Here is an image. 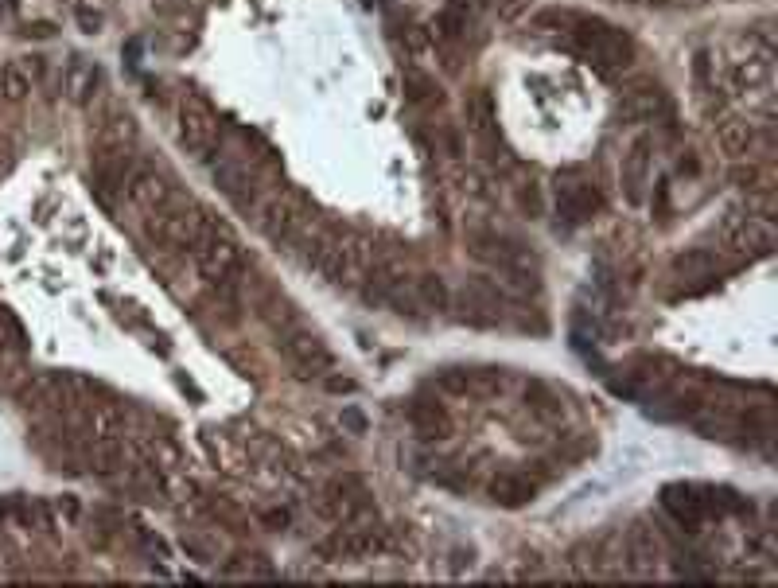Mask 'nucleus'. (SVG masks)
Wrapping results in <instances>:
<instances>
[{
	"mask_svg": "<svg viewBox=\"0 0 778 588\" xmlns=\"http://www.w3.org/2000/svg\"><path fill=\"white\" fill-rule=\"evenodd\" d=\"M214 230H222V226L203 207L179 203V199H172L168 207H160L144 219V238L156 250H195L203 238H211Z\"/></svg>",
	"mask_w": 778,
	"mask_h": 588,
	"instance_id": "obj_1",
	"label": "nucleus"
},
{
	"mask_svg": "<svg viewBox=\"0 0 778 588\" xmlns=\"http://www.w3.org/2000/svg\"><path fill=\"white\" fill-rule=\"evenodd\" d=\"M191 254H195L199 273L211 281L218 293L234 296V285H238L242 273H246V254L238 250V242H234L226 230H214L211 238H203Z\"/></svg>",
	"mask_w": 778,
	"mask_h": 588,
	"instance_id": "obj_2",
	"label": "nucleus"
},
{
	"mask_svg": "<svg viewBox=\"0 0 778 588\" xmlns=\"http://www.w3.org/2000/svg\"><path fill=\"white\" fill-rule=\"evenodd\" d=\"M572 43H576V51H580L584 59H592L603 74L611 71V67H627L631 55H635L627 32H619V28L603 24V20H572Z\"/></svg>",
	"mask_w": 778,
	"mask_h": 588,
	"instance_id": "obj_3",
	"label": "nucleus"
},
{
	"mask_svg": "<svg viewBox=\"0 0 778 588\" xmlns=\"http://www.w3.org/2000/svg\"><path fill=\"white\" fill-rule=\"evenodd\" d=\"M179 141L195 156H211L214 152V145H218V117L211 113L207 102L183 98V106H179Z\"/></svg>",
	"mask_w": 778,
	"mask_h": 588,
	"instance_id": "obj_4",
	"label": "nucleus"
},
{
	"mask_svg": "<svg viewBox=\"0 0 778 588\" xmlns=\"http://www.w3.org/2000/svg\"><path fill=\"white\" fill-rule=\"evenodd\" d=\"M308 226V207L300 195H273L265 207H261V234L269 242H292L296 230Z\"/></svg>",
	"mask_w": 778,
	"mask_h": 588,
	"instance_id": "obj_5",
	"label": "nucleus"
},
{
	"mask_svg": "<svg viewBox=\"0 0 778 588\" xmlns=\"http://www.w3.org/2000/svg\"><path fill=\"white\" fill-rule=\"evenodd\" d=\"M603 207V195L596 184L580 180V176H561L557 180V215L565 219V226H580L588 222Z\"/></svg>",
	"mask_w": 778,
	"mask_h": 588,
	"instance_id": "obj_6",
	"label": "nucleus"
},
{
	"mask_svg": "<svg viewBox=\"0 0 778 588\" xmlns=\"http://www.w3.org/2000/svg\"><path fill=\"white\" fill-rule=\"evenodd\" d=\"M211 176L214 184L222 187V195L238 207V211H249L253 207V195H257V172L249 168L246 160L238 156H222L211 164Z\"/></svg>",
	"mask_w": 778,
	"mask_h": 588,
	"instance_id": "obj_7",
	"label": "nucleus"
},
{
	"mask_svg": "<svg viewBox=\"0 0 778 588\" xmlns=\"http://www.w3.org/2000/svg\"><path fill=\"white\" fill-rule=\"evenodd\" d=\"M281 351H284V359H288L296 370H304V374H323V370H331V363H335L331 351H327V343L304 328L284 331Z\"/></svg>",
	"mask_w": 778,
	"mask_h": 588,
	"instance_id": "obj_8",
	"label": "nucleus"
},
{
	"mask_svg": "<svg viewBox=\"0 0 778 588\" xmlns=\"http://www.w3.org/2000/svg\"><path fill=\"white\" fill-rule=\"evenodd\" d=\"M125 195H129V203H133L137 211H144V215H152V211H160V207H168V203L176 199L172 180H168L164 172H156V168H141V164H137L133 180L125 184Z\"/></svg>",
	"mask_w": 778,
	"mask_h": 588,
	"instance_id": "obj_9",
	"label": "nucleus"
},
{
	"mask_svg": "<svg viewBox=\"0 0 778 588\" xmlns=\"http://www.w3.org/2000/svg\"><path fill=\"white\" fill-rule=\"evenodd\" d=\"M137 172V156L129 152L125 145H113V152L98 156V168H94V184H98V195L102 199H113L117 191H125V184L133 180Z\"/></svg>",
	"mask_w": 778,
	"mask_h": 588,
	"instance_id": "obj_10",
	"label": "nucleus"
},
{
	"mask_svg": "<svg viewBox=\"0 0 778 588\" xmlns=\"http://www.w3.org/2000/svg\"><path fill=\"white\" fill-rule=\"evenodd\" d=\"M323 515L335 518V522H354V518L366 515V491L358 479H335L327 487V503H323Z\"/></svg>",
	"mask_w": 778,
	"mask_h": 588,
	"instance_id": "obj_11",
	"label": "nucleus"
},
{
	"mask_svg": "<svg viewBox=\"0 0 778 588\" xmlns=\"http://www.w3.org/2000/svg\"><path fill=\"white\" fill-rule=\"evenodd\" d=\"M82 460H86L90 472L113 476V472L125 468V444L117 441V437H86V444H82Z\"/></svg>",
	"mask_w": 778,
	"mask_h": 588,
	"instance_id": "obj_12",
	"label": "nucleus"
},
{
	"mask_svg": "<svg viewBox=\"0 0 778 588\" xmlns=\"http://www.w3.org/2000/svg\"><path fill=\"white\" fill-rule=\"evenodd\" d=\"M460 320L475 328H495L498 324V296L487 285H471L460 293Z\"/></svg>",
	"mask_w": 778,
	"mask_h": 588,
	"instance_id": "obj_13",
	"label": "nucleus"
},
{
	"mask_svg": "<svg viewBox=\"0 0 778 588\" xmlns=\"http://www.w3.org/2000/svg\"><path fill=\"white\" fill-rule=\"evenodd\" d=\"M436 386H440L444 394H452V398H479V394L498 390L502 378H495V374H471V370H444V374L436 378Z\"/></svg>",
	"mask_w": 778,
	"mask_h": 588,
	"instance_id": "obj_14",
	"label": "nucleus"
},
{
	"mask_svg": "<svg viewBox=\"0 0 778 588\" xmlns=\"http://www.w3.org/2000/svg\"><path fill=\"white\" fill-rule=\"evenodd\" d=\"M646 180H650V141L638 137L635 145H631V152L623 156V187H627V199L631 203H642Z\"/></svg>",
	"mask_w": 778,
	"mask_h": 588,
	"instance_id": "obj_15",
	"label": "nucleus"
},
{
	"mask_svg": "<svg viewBox=\"0 0 778 588\" xmlns=\"http://www.w3.org/2000/svg\"><path fill=\"white\" fill-rule=\"evenodd\" d=\"M666 511H670L681 526H701L708 515V499H701L697 487H666Z\"/></svg>",
	"mask_w": 778,
	"mask_h": 588,
	"instance_id": "obj_16",
	"label": "nucleus"
},
{
	"mask_svg": "<svg viewBox=\"0 0 778 588\" xmlns=\"http://www.w3.org/2000/svg\"><path fill=\"white\" fill-rule=\"evenodd\" d=\"M39 59H16L0 71V98L4 102H24L32 94V82H36Z\"/></svg>",
	"mask_w": 778,
	"mask_h": 588,
	"instance_id": "obj_17",
	"label": "nucleus"
},
{
	"mask_svg": "<svg viewBox=\"0 0 778 588\" xmlns=\"http://www.w3.org/2000/svg\"><path fill=\"white\" fill-rule=\"evenodd\" d=\"M409 421H413V429H417L425 441H440V437H448V429H452L448 413H444L436 402H413L409 405Z\"/></svg>",
	"mask_w": 778,
	"mask_h": 588,
	"instance_id": "obj_18",
	"label": "nucleus"
},
{
	"mask_svg": "<svg viewBox=\"0 0 778 588\" xmlns=\"http://www.w3.org/2000/svg\"><path fill=\"white\" fill-rule=\"evenodd\" d=\"M98 86H102V71H98L94 63L74 59L71 67H67V94H71V102L86 106V102L98 94Z\"/></svg>",
	"mask_w": 778,
	"mask_h": 588,
	"instance_id": "obj_19",
	"label": "nucleus"
},
{
	"mask_svg": "<svg viewBox=\"0 0 778 588\" xmlns=\"http://www.w3.org/2000/svg\"><path fill=\"white\" fill-rule=\"evenodd\" d=\"M716 145H720L724 156L743 160V156H751V148H755V133H751V125H743V121H728V125L716 129Z\"/></svg>",
	"mask_w": 778,
	"mask_h": 588,
	"instance_id": "obj_20",
	"label": "nucleus"
},
{
	"mask_svg": "<svg viewBox=\"0 0 778 588\" xmlns=\"http://www.w3.org/2000/svg\"><path fill=\"white\" fill-rule=\"evenodd\" d=\"M627 553H631L635 569H650V565L662 557V538H658L650 526H635L631 538H627Z\"/></svg>",
	"mask_w": 778,
	"mask_h": 588,
	"instance_id": "obj_21",
	"label": "nucleus"
},
{
	"mask_svg": "<svg viewBox=\"0 0 778 588\" xmlns=\"http://www.w3.org/2000/svg\"><path fill=\"white\" fill-rule=\"evenodd\" d=\"M491 499L502 503V507H522V503H530L533 499V483L522 476H514V472H506V476H498L491 483Z\"/></svg>",
	"mask_w": 778,
	"mask_h": 588,
	"instance_id": "obj_22",
	"label": "nucleus"
},
{
	"mask_svg": "<svg viewBox=\"0 0 778 588\" xmlns=\"http://www.w3.org/2000/svg\"><path fill=\"white\" fill-rule=\"evenodd\" d=\"M471 20H475V8L467 4V0H452L440 16H436V32L444 39H460L467 28H471Z\"/></svg>",
	"mask_w": 778,
	"mask_h": 588,
	"instance_id": "obj_23",
	"label": "nucleus"
},
{
	"mask_svg": "<svg viewBox=\"0 0 778 588\" xmlns=\"http://www.w3.org/2000/svg\"><path fill=\"white\" fill-rule=\"evenodd\" d=\"M623 102H627V117H654L666 98L654 82H638V86H631V94H623Z\"/></svg>",
	"mask_w": 778,
	"mask_h": 588,
	"instance_id": "obj_24",
	"label": "nucleus"
},
{
	"mask_svg": "<svg viewBox=\"0 0 778 588\" xmlns=\"http://www.w3.org/2000/svg\"><path fill=\"white\" fill-rule=\"evenodd\" d=\"M413 293H417V300H421V308H432V312H444L448 304H452V293H448V285L440 281V277H421L417 285H413Z\"/></svg>",
	"mask_w": 778,
	"mask_h": 588,
	"instance_id": "obj_25",
	"label": "nucleus"
},
{
	"mask_svg": "<svg viewBox=\"0 0 778 588\" xmlns=\"http://www.w3.org/2000/svg\"><path fill=\"white\" fill-rule=\"evenodd\" d=\"M405 98L409 102H417V106H425V102H440V86L428 78L425 71H405Z\"/></svg>",
	"mask_w": 778,
	"mask_h": 588,
	"instance_id": "obj_26",
	"label": "nucleus"
},
{
	"mask_svg": "<svg viewBox=\"0 0 778 588\" xmlns=\"http://www.w3.org/2000/svg\"><path fill=\"white\" fill-rule=\"evenodd\" d=\"M526 398H530L533 413H541V417H561V402H557V394H553L549 386L533 382L530 390H526Z\"/></svg>",
	"mask_w": 778,
	"mask_h": 588,
	"instance_id": "obj_27",
	"label": "nucleus"
},
{
	"mask_svg": "<svg viewBox=\"0 0 778 588\" xmlns=\"http://www.w3.org/2000/svg\"><path fill=\"white\" fill-rule=\"evenodd\" d=\"M767 78H771V63H767V59H747L743 67H736V82L747 86V90H751V86H763Z\"/></svg>",
	"mask_w": 778,
	"mask_h": 588,
	"instance_id": "obj_28",
	"label": "nucleus"
},
{
	"mask_svg": "<svg viewBox=\"0 0 778 588\" xmlns=\"http://www.w3.org/2000/svg\"><path fill=\"white\" fill-rule=\"evenodd\" d=\"M518 207H522L530 219H537V215H541V191H537V184L518 187Z\"/></svg>",
	"mask_w": 778,
	"mask_h": 588,
	"instance_id": "obj_29",
	"label": "nucleus"
},
{
	"mask_svg": "<svg viewBox=\"0 0 778 588\" xmlns=\"http://www.w3.org/2000/svg\"><path fill=\"white\" fill-rule=\"evenodd\" d=\"M74 16H78V24H82V32H90V36H94V32L102 28V12H94V8H78Z\"/></svg>",
	"mask_w": 778,
	"mask_h": 588,
	"instance_id": "obj_30",
	"label": "nucleus"
},
{
	"mask_svg": "<svg viewBox=\"0 0 778 588\" xmlns=\"http://www.w3.org/2000/svg\"><path fill=\"white\" fill-rule=\"evenodd\" d=\"M265 522H269V526H284V522H288V515H284V511H269V515H265Z\"/></svg>",
	"mask_w": 778,
	"mask_h": 588,
	"instance_id": "obj_31",
	"label": "nucleus"
},
{
	"mask_svg": "<svg viewBox=\"0 0 778 588\" xmlns=\"http://www.w3.org/2000/svg\"><path fill=\"white\" fill-rule=\"evenodd\" d=\"M347 425H351L354 433H362V417H358V413H354V409H351V413H347Z\"/></svg>",
	"mask_w": 778,
	"mask_h": 588,
	"instance_id": "obj_32",
	"label": "nucleus"
}]
</instances>
